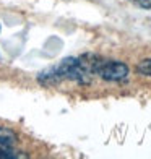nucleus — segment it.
<instances>
[{
  "mask_svg": "<svg viewBox=\"0 0 151 159\" xmlns=\"http://www.w3.org/2000/svg\"><path fill=\"white\" fill-rule=\"evenodd\" d=\"M94 75L103 78L104 81H116L122 83L127 81L128 75H130V68L128 65L119 60H104L101 59L94 68Z\"/></svg>",
  "mask_w": 151,
  "mask_h": 159,
  "instance_id": "f257e3e1",
  "label": "nucleus"
},
{
  "mask_svg": "<svg viewBox=\"0 0 151 159\" xmlns=\"http://www.w3.org/2000/svg\"><path fill=\"white\" fill-rule=\"evenodd\" d=\"M38 81L44 86H52V84H59L60 81H63V78L60 75L59 68H57V63L55 65H50L46 70H42L41 73L38 75Z\"/></svg>",
  "mask_w": 151,
  "mask_h": 159,
  "instance_id": "f03ea898",
  "label": "nucleus"
},
{
  "mask_svg": "<svg viewBox=\"0 0 151 159\" xmlns=\"http://www.w3.org/2000/svg\"><path fill=\"white\" fill-rule=\"evenodd\" d=\"M15 157H23V156L16 154V151L13 149V144L0 141V159H15Z\"/></svg>",
  "mask_w": 151,
  "mask_h": 159,
  "instance_id": "7ed1b4c3",
  "label": "nucleus"
},
{
  "mask_svg": "<svg viewBox=\"0 0 151 159\" xmlns=\"http://www.w3.org/2000/svg\"><path fill=\"white\" fill-rule=\"evenodd\" d=\"M0 141L8 143V144H15L16 143V133L7 127H0Z\"/></svg>",
  "mask_w": 151,
  "mask_h": 159,
  "instance_id": "20e7f679",
  "label": "nucleus"
},
{
  "mask_svg": "<svg viewBox=\"0 0 151 159\" xmlns=\"http://www.w3.org/2000/svg\"><path fill=\"white\" fill-rule=\"evenodd\" d=\"M135 70H136L138 75L151 78V59H143L141 62H138V65L135 67Z\"/></svg>",
  "mask_w": 151,
  "mask_h": 159,
  "instance_id": "39448f33",
  "label": "nucleus"
},
{
  "mask_svg": "<svg viewBox=\"0 0 151 159\" xmlns=\"http://www.w3.org/2000/svg\"><path fill=\"white\" fill-rule=\"evenodd\" d=\"M136 2L140 3L141 8H145V10H151V0H136Z\"/></svg>",
  "mask_w": 151,
  "mask_h": 159,
  "instance_id": "423d86ee",
  "label": "nucleus"
}]
</instances>
